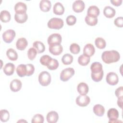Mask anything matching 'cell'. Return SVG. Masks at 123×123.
Returning <instances> with one entry per match:
<instances>
[{"label":"cell","instance_id":"40","mask_svg":"<svg viewBox=\"0 0 123 123\" xmlns=\"http://www.w3.org/2000/svg\"><path fill=\"white\" fill-rule=\"evenodd\" d=\"M37 51L34 48H30L27 51V56L29 60L32 61L36 57L37 54Z\"/></svg>","mask_w":123,"mask_h":123},{"label":"cell","instance_id":"30","mask_svg":"<svg viewBox=\"0 0 123 123\" xmlns=\"http://www.w3.org/2000/svg\"><path fill=\"white\" fill-rule=\"evenodd\" d=\"M90 60V58L89 57L82 54L78 57V62L81 66H86L89 63Z\"/></svg>","mask_w":123,"mask_h":123},{"label":"cell","instance_id":"19","mask_svg":"<svg viewBox=\"0 0 123 123\" xmlns=\"http://www.w3.org/2000/svg\"><path fill=\"white\" fill-rule=\"evenodd\" d=\"M51 7V2L48 0H41L39 3V8L43 12H49Z\"/></svg>","mask_w":123,"mask_h":123},{"label":"cell","instance_id":"37","mask_svg":"<svg viewBox=\"0 0 123 123\" xmlns=\"http://www.w3.org/2000/svg\"><path fill=\"white\" fill-rule=\"evenodd\" d=\"M52 58L48 55H44L41 57L40 59V62L45 66H47L49 62L51 60Z\"/></svg>","mask_w":123,"mask_h":123},{"label":"cell","instance_id":"2","mask_svg":"<svg viewBox=\"0 0 123 123\" xmlns=\"http://www.w3.org/2000/svg\"><path fill=\"white\" fill-rule=\"evenodd\" d=\"M64 25L63 20L59 18L54 17L51 18L48 22V27L50 29H60Z\"/></svg>","mask_w":123,"mask_h":123},{"label":"cell","instance_id":"43","mask_svg":"<svg viewBox=\"0 0 123 123\" xmlns=\"http://www.w3.org/2000/svg\"><path fill=\"white\" fill-rule=\"evenodd\" d=\"M114 25L118 27H123V17H118L114 21Z\"/></svg>","mask_w":123,"mask_h":123},{"label":"cell","instance_id":"42","mask_svg":"<svg viewBox=\"0 0 123 123\" xmlns=\"http://www.w3.org/2000/svg\"><path fill=\"white\" fill-rule=\"evenodd\" d=\"M26 76H29L32 75L35 72V67L32 64L28 63L26 64Z\"/></svg>","mask_w":123,"mask_h":123},{"label":"cell","instance_id":"16","mask_svg":"<svg viewBox=\"0 0 123 123\" xmlns=\"http://www.w3.org/2000/svg\"><path fill=\"white\" fill-rule=\"evenodd\" d=\"M46 119L49 123H55L59 119V115L55 111H51L48 113Z\"/></svg>","mask_w":123,"mask_h":123},{"label":"cell","instance_id":"44","mask_svg":"<svg viewBox=\"0 0 123 123\" xmlns=\"http://www.w3.org/2000/svg\"><path fill=\"white\" fill-rule=\"evenodd\" d=\"M115 94L118 98L123 97V87L122 86H121L117 88L115 91Z\"/></svg>","mask_w":123,"mask_h":123},{"label":"cell","instance_id":"27","mask_svg":"<svg viewBox=\"0 0 123 123\" xmlns=\"http://www.w3.org/2000/svg\"><path fill=\"white\" fill-rule=\"evenodd\" d=\"M91 73H97L102 71V65L98 62H94L92 63L90 66Z\"/></svg>","mask_w":123,"mask_h":123},{"label":"cell","instance_id":"33","mask_svg":"<svg viewBox=\"0 0 123 123\" xmlns=\"http://www.w3.org/2000/svg\"><path fill=\"white\" fill-rule=\"evenodd\" d=\"M0 121L2 122H6L8 121L10 118V113L6 110H1L0 111Z\"/></svg>","mask_w":123,"mask_h":123},{"label":"cell","instance_id":"18","mask_svg":"<svg viewBox=\"0 0 123 123\" xmlns=\"http://www.w3.org/2000/svg\"><path fill=\"white\" fill-rule=\"evenodd\" d=\"M28 45V42L25 37L19 38L16 43V47L19 50H24Z\"/></svg>","mask_w":123,"mask_h":123},{"label":"cell","instance_id":"20","mask_svg":"<svg viewBox=\"0 0 123 123\" xmlns=\"http://www.w3.org/2000/svg\"><path fill=\"white\" fill-rule=\"evenodd\" d=\"M116 13V11L112 7L107 6H105L103 10V14L105 17L108 18L113 17Z\"/></svg>","mask_w":123,"mask_h":123},{"label":"cell","instance_id":"32","mask_svg":"<svg viewBox=\"0 0 123 123\" xmlns=\"http://www.w3.org/2000/svg\"><path fill=\"white\" fill-rule=\"evenodd\" d=\"M73 59L74 58L72 55L69 53H66L62 56V62L64 65H69L72 63Z\"/></svg>","mask_w":123,"mask_h":123},{"label":"cell","instance_id":"34","mask_svg":"<svg viewBox=\"0 0 123 123\" xmlns=\"http://www.w3.org/2000/svg\"><path fill=\"white\" fill-rule=\"evenodd\" d=\"M103 74L104 73H103V70L98 73H91V78L95 82H99L102 79Z\"/></svg>","mask_w":123,"mask_h":123},{"label":"cell","instance_id":"13","mask_svg":"<svg viewBox=\"0 0 123 123\" xmlns=\"http://www.w3.org/2000/svg\"><path fill=\"white\" fill-rule=\"evenodd\" d=\"M27 6L26 4L22 2H18L14 6V11L15 13L23 14L26 13Z\"/></svg>","mask_w":123,"mask_h":123},{"label":"cell","instance_id":"39","mask_svg":"<svg viewBox=\"0 0 123 123\" xmlns=\"http://www.w3.org/2000/svg\"><path fill=\"white\" fill-rule=\"evenodd\" d=\"M70 50L74 54H77L80 51V48L78 44L72 43L70 46Z\"/></svg>","mask_w":123,"mask_h":123},{"label":"cell","instance_id":"11","mask_svg":"<svg viewBox=\"0 0 123 123\" xmlns=\"http://www.w3.org/2000/svg\"><path fill=\"white\" fill-rule=\"evenodd\" d=\"M49 49L50 53L57 56L60 55L62 53L63 48L61 44H54L49 45Z\"/></svg>","mask_w":123,"mask_h":123},{"label":"cell","instance_id":"36","mask_svg":"<svg viewBox=\"0 0 123 123\" xmlns=\"http://www.w3.org/2000/svg\"><path fill=\"white\" fill-rule=\"evenodd\" d=\"M59 62L55 59H52L49 62L48 65L47 66V68L50 70H55L59 67Z\"/></svg>","mask_w":123,"mask_h":123},{"label":"cell","instance_id":"7","mask_svg":"<svg viewBox=\"0 0 123 123\" xmlns=\"http://www.w3.org/2000/svg\"><path fill=\"white\" fill-rule=\"evenodd\" d=\"M75 102L76 104L80 107H86L89 104L90 102V98L86 95H80L76 98Z\"/></svg>","mask_w":123,"mask_h":123},{"label":"cell","instance_id":"1","mask_svg":"<svg viewBox=\"0 0 123 123\" xmlns=\"http://www.w3.org/2000/svg\"><path fill=\"white\" fill-rule=\"evenodd\" d=\"M102 61L107 64L116 62H118L120 58L119 53L116 50H107L104 51L101 55Z\"/></svg>","mask_w":123,"mask_h":123},{"label":"cell","instance_id":"3","mask_svg":"<svg viewBox=\"0 0 123 123\" xmlns=\"http://www.w3.org/2000/svg\"><path fill=\"white\" fill-rule=\"evenodd\" d=\"M38 81L42 86H48L51 82V75L47 71L41 72L38 75Z\"/></svg>","mask_w":123,"mask_h":123},{"label":"cell","instance_id":"38","mask_svg":"<svg viewBox=\"0 0 123 123\" xmlns=\"http://www.w3.org/2000/svg\"><path fill=\"white\" fill-rule=\"evenodd\" d=\"M44 121V117L40 114H37L32 118V123H43Z\"/></svg>","mask_w":123,"mask_h":123},{"label":"cell","instance_id":"41","mask_svg":"<svg viewBox=\"0 0 123 123\" xmlns=\"http://www.w3.org/2000/svg\"><path fill=\"white\" fill-rule=\"evenodd\" d=\"M66 22L68 25H73L76 23V18L73 15H69L66 18Z\"/></svg>","mask_w":123,"mask_h":123},{"label":"cell","instance_id":"23","mask_svg":"<svg viewBox=\"0 0 123 123\" xmlns=\"http://www.w3.org/2000/svg\"><path fill=\"white\" fill-rule=\"evenodd\" d=\"M93 112L98 116L101 117L105 113V108L100 104H96L93 107Z\"/></svg>","mask_w":123,"mask_h":123},{"label":"cell","instance_id":"4","mask_svg":"<svg viewBox=\"0 0 123 123\" xmlns=\"http://www.w3.org/2000/svg\"><path fill=\"white\" fill-rule=\"evenodd\" d=\"M74 70L72 67L65 68L61 73L60 79L63 82H66L74 75Z\"/></svg>","mask_w":123,"mask_h":123},{"label":"cell","instance_id":"8","mask_svg":"<svg viewBox=\"0 0 123 123\" xmlns=\"http://www.w3.org/2000/svg\"><path fill=\"white\" fill-rule=\"evenodd\" d=\"M48 43L49 45L54 44H61L62 37L60 34L54 33L50 35L48 38Z\"/></svg>","mask_w":123,"mask_h":123},{"label":"cell","instance_id":"10","mask_svg":"<svg viewBox=\"0 0 123 123\" xmlns=\"http://www.w3.org/2000/svg\"><path fill=\"white\" fill-rule=\"evenodd\" d=\"M85 8V3L83 0H77L74 1L72 5V8L73 11L77 13L83 12Z\"/></svg>","mask_w":123,"mask_h":123},{"label":"cell","instance_id":"14","mask_svg":"<svg viewBox=\"0 0 123 123\" xmlns=\"http://www.w3.org/2000/svg\"><path fill=\"white\" fill-rule=\"evenodd\" d=\"M100 12L98 8L95 5H91L89 7L87 11V16L97 17L99 14Z\"/></svg>","mask_w":123,"mask_h":123},{"label":"cell","instance_id":"22","mask_svg":"<svg viewBox=\"0 0 123 123\" xmlns=\"http://www.w3.org/2000/svg\"><path fill=\"white\" fill-rule=\"evenodd\" d=\"M53 11V12L56 15H62L64 12V8L61 2H58L54 5Z\"/></svg>","mask_w":123,"mask_h":123},{"label":"cell","instance_id":"6","mask_svg":"<svg viewBox=\"0 0 123 123\" xmlns=\"http://www.w3.org/2000/svg\"><path fill=\"white\" fill-rule=\"evenodd\" d=\"M16 34L13 29H8L2 34L3 41L6 43H10L14 39Z\"/></svg>","mask_w":123,"mask_h":123},{"label":"cell","instance_id":"45","mask_svg":"<svg viewBox=\"0 0 123 123\" xmlns=\"http://www.w3.org/2000/svg\"><path fill=\"white\" fill-rule=\"evenodd\" d=\"M111 4L116 6H119L121 5L122 3V0H111Z\"/></svg>","mask_w":123,"mask_h":123},{"label":"cell","instance_id":"21","mask_svg":"<svg viewBox=\"0 0 123 123\" xmlns=\"http://www.w3.org/2000/svg\"><path fill=\"white\" fill-rule=\"evenodd\" d=\"M15 69L14 65L11 62L6 63L4 66L3 71L4 73L8 76L13 74Z\"/></svg>","mask_w":123,"mask_h":123},{"label":"cell","instance_id":"9","mask_svg":"<svg viewBox=\"0 0 123 123\" xmlns=\"http://www.w3.org/2000/svg\"><path fill=\"white\" fill-rule=\"evenodd\" d=\"M107 83L111 86L117 85L119 82L118 75L114 72H109L106 75V78Z\"/></svg>","mask_w":123,"mask_h":123},{"label":"cell","instance_id":"46","mask_svg":"<svg viewBox=\"0 0 123 123\" xmlns=\"http://www.w3.org/2000/svg\"><path fill=\"white\" fill-rule=\"evenodd\" d=\"M123 97L118 98L117 100V104L118 106L121 108H123Z\"/></svg>","mask_w":123,"mask_h":123},{"label":"cell","instance_id":"24","mask_svg":"<svg viewBox=\"0 0 123 123\" xmlns=\"http://www.w3.org/2000/svg\"><path fill=\"white\" fill-rule=\"evenodd\" d=\"M17 75L21 77L26 75V66L25 64H21L19 65L16 70Z\"/></svg>","mask_w":123,"mask_h":123},{"label":"cell","instance_id":"26","mask_svg":"<svg viewBox=\"0 0 123 123\" xmlns=\"http://www.w3.org/2000/svg\"><path fill=\"white\" fill-rule=\"evenodd\" d=\"M33 48H34L37 53H41L43 52L45 50V47L44 44L39 41H36L33 44Z\"/></svg>","mask_w":123,"mask_h":123},{"label":"cell","instance_id":"35","mask_svg":"<svg viewBox=\"0 0 123 123\" xmlns=\"http://www.w3.org/2000/svg\"><path fill=\"white\" fill-rule=\"evenodd\" d=\"M97 17H92L88 16H86L85 18V22L87 25L90 26H95L98 23Z\"/></svg>","mask_w":123,"mask_h":123},{"label":"cell","instance_id":"25","mask_svg":"<svg viewBox=\"0 0 123 123\" xmlns=\"http://www.w3.org/2000/svg\"><path fill=\"white\" fill-rule=\"evenodd\" d=\"M6 55L11 61H14L18 59V54L17 52L12 48H10L7 50Z\"/></svg>","mask_w":123,"mask_h":123},{"label":"cell","instance_id":"28","mask_svg":"<svg viewBox=\"0 0 123 123\" xmlns=\"http://www.w3.org/2000/svg\"><path fill=\"white\" fill-rule=\"evenodd\" d=\"M11 14L10 13L6 10H3L0 12V19L2 22L7 23L10 21L11 20Z\"/></svg>","mask_w":123,"mask_h":123},{"label":"cell","instance_id":"17","mask_svg":"<svg viewBox=\"0 0 123 123\" xmlns=\"http://www.w3.org/2000/svg\"><path fill=\"white\" fill-rule=\"evenodd\" d=\"M77 90L80 95H85L88 92L89 87L86 83L81 82L77 86Z\"/></svg>","mask_w":123,"mask_h":123},{"label":"cell","instance_id":"5","mask_svg":"<svg viewBox=\"0 0 123 123\" xmlns=\"http://www.w3.org/2000/svg\"><path fill=\"white\" fill-rule=\"evenodd\" d=\"M107 116L109 119V123H117L118 122H121L117 120L119 117V112L116 109H110L107 112Z\"/></svg>","mask_w":123,"mask_h":123},{"label":"cell","instance_id":"15","mask_svg":"<svg viewBox=\"0 0 123 123\" xmlns=\"http://www.w3.org/2000/svg\"><path fill=\"white\" fill-rule=\"evenodd\" d=\"M95 52V48L94 46L90 43L86 44L83 49V54L89 57L93 56Z\"/></svg>","mask_w":123,"mask_h":123},{"label":"cell","instance_id":"31","mask_svg":"<svg viewBox=\"0 0 123 123\" xmlns=\"http://www.w3.org/2000/svg\"><path fill=\"white\" fill-rule=\"evenodd\" d=\"M95 44L96 47L99 49H104L106 45V43L105 39L100 37H98L95 39Z\"/></svg>","mask_w":123,"mask_h":123},{"label":"cell","instance_id":"12","mask_svg":"<svg viewBox=\"0 0 123 123\" xmlns=\"http://www.w3.org/2000/svg\"><path fill=\"white\" fill-rule=\"evenodd\" d=\"M22 86V83L21 81L18 79H15L12 80L10 85V87L11 90L13 92H17L19 91Z\"/></svg>","mask_w":123,"mask_h":123},{"label":"cell","instance_id":"29","mask_svg":"<svg viewBox=\"0 0 123 123\" xmlns=\"http://www.w3.org/2000/svg\"><path fill=\"white\" fill-rule=\"evenodd\" d=\"M28 18V15L26 13L23 14L15 13L14 15L15 20L19 24H23L25 22Z\"/></svg>","mask_w":123,"mask_h":123}]
</instances>
